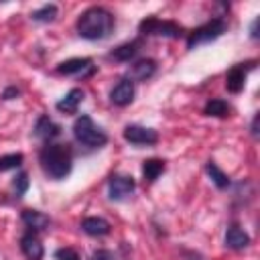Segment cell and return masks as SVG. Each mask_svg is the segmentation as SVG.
I'll return each mask as SVG.
<instances>
[{"label": "cell", "instance_id": "1", "mask_svg": "<svg viewBox=\"0 0 260 260\" xmlns=\"http://www.w3.org/2000/svg\"><path fill=\"white\" fill-rule=\"evenodd\" d=\"M77 35L87 41H102L114 30V14L104 6H91L83 10L75 22Z\"/></svg>", "mask_w": 260, "mask_h": 260}, {"label": "cell", "instance_id": "2", "mask_svg": "<svg viewBox=\"0 0 260 260\" xmlns=\"http://www.w3.org/2000/svg\"><path fill=\"white\" fill-rule=\"evenodd\" d=\"M39 162L43 173L53 179V181H61L71 173L73 167V156H71V148L67 144H55V142H47L41 152H39Z\"/></svg>", "mask_w": 260, "mask_h": 260}, {"label": "cell", "instance_id": "3", "mask_svg": "<svg viewBox=\"0 0 260 260\" xmlns=\"http://www.w3.org/2000/svg\"><path fill=\"white\" fill-rule=\"evenodd\" d=\"M73 136L77 142L89 148H100L108 142V134L89 118V116H79L73 122Z\"/></svg>", "mask_w": 260, "mask_h": 260}, {"label": "cell", "instance_id": "4", "mask_svg": "<svg viewBox=\"0 0 260 260\" xmlns=\"http://www.w3.org/2000/svg\"><path fill=\"white\" fill-rule=\"evenodd\" d=\"M228 28V22L223 18H211L209 22L201 24L199 28H195L193 32H189L187 37V47L189 49H195L199 45H207L215 39H219Z\"/></svg>", "mask_w": 260, "mask_h": 260}, {"label": "cell", "instance_id": "5", "mask_svg": "<svg viewBox=\"0 0 260 260\" xmlns=\"http://www.w3.org/2000/svg\"><path fill=\"white\" fill-rule=\"evenodd\" d=\"M138 30L142 35H154V37H167V39H179L183 28L173 20H160L156 16H148L138 24Z\"/></svg>", "mask_w": 260, "mask_h": 260}, {"label": "cell", "instance_id": "6", "mask_svg": "<svg viewBox=\"0 0 260 260\" xmlns=\"http://www.w3.org/2000/svg\"><path fill=\"white\" fill-rule=\"evenodd\" d=\"M134 187H136V183L130 175L116 173L108 181V195H110L112 201H124L134 193Z\"/></svg>", "mask_w": 260, "mask_h": 260}, {"label": "cell", "instance_id": "7", "mask_svg": "<svg viewBox=\"0 0 260 260\" xmlns=\"http://www.w3.org/2000/svg\"><path fill=\"white\" fill-rule=\"evenodd\" d=\"M124 140L134 144V146H148V144H156L158 142V132L146 126H138V124H128L124 128Z\"/></svg>", "mask_w": 260, "mask_h": 260}, {"label": "cell", "instance_id": "8", "mask_svg": "<svg viewBox=\"0 0 260 260\" xmlns=\"http://www.w3.org/2000/svg\"><path fill=\"white\" fill-rule=\"evenodd\" d=\"M95 71V65L89 57H73L57 65V73L61 75H91Z\"/></svg>", "mask_w": 260, "mask_h": 260}, {"label": "cell", "instance_id": "9", "mask_svg": "<svg viewBox=\"0 0 260 260\" xmlns=\"http://www.w3.org/2000/svg\"><path fill=\"white\" fill-rule=\"evenodd\" d=\"M250 69H254V61L234 65V67L228 71V75H225V87H228V91H232V93H240V91L244 89L246 75H248Z\"/></svg>", "mask_w": 260, "mask_h": 260}, {"label": "cell", "instance_id": "10", "mask_svg": "<svg viewBox=\"0 0 260 260\" xmlns=\"http://www.w3.org/2000/svg\"><path fill=\"white\" fill-rule=\"evenodd\" d=\"M134 81H130L128 77H124V79H120L116 85H114V89L110 91V100H112V104H116V106H120V108H124V106H128L132 100H134Z\"/></svg>", "mask_w": 260, "mask_h": 260}, {"label": "cell", "instance_id": "11", "mask_svg": "<svg viewBox=\"0 0 260 260\" xmlns=\"http://www.w3.org/2000/svg\"><path fill=\"white\" fill-rule=\"evenodd\" d=\"M20 250L26 256V260H43V256H45V248L35 232H26L20 238Z\"/></svg>", "mask_w": 260, "mask_h": 260}, {"label": "cell", "instance_id": "12", "mask_svg": "<svg viewBox=\"0 0 260 260\" xmlns=\"http://www.w3.org/2000/svg\"><path fill=\"white\" fill-rule=\"evenodd\" d=\"M156 71V61L154 59H138L136 63L130 65L128 69V79L130 81H146L152 77Z\"/></svg>", "mask_w": 260, "mask_h": 260}, {"label": "cell", "instance_id": "13", "mask_svg": "<svg viewBox=\"0 0 260 260\" xmlns=\"http://www.w3.org/2000/svg\"><path fill=\"white\" fill-rule=\"evenodd\" d=\"M32 132H35L37 138H41V140H45V142H51L53 138H57V136L61 134V126L55 124L49 116H41V118L37 120Z\"/></svg>", "mask_w": 260, "mask_h": 260}, {"label": "cell", "instance_id": "14", "mask_svg": "<svg viewBox=\"0 0 260 260\" xmlns=\"http://www.w3.org/2000/svg\"><path fill=\"white\" fill-rule=\"evenodd\" d=\"M22 223L30 230V232H43L51 225V219L47 213L39 211V209H24L22 211Z\"/></svg>", "mask_w": 260, "mask_h": 260}, {"label": "cell", "instance_id": "15", "mask_svg": "<svg viewBox=\"0 0 260 260\" xmlns=\"http://www.w3.org/2000/svg\"><path fill=\"white\" fill-rule=\"evenodd\" d=\"M225 246L230 250H244L250 246V236L240 228V225H230L225 232Z\"/></svg>", "mask_w": 260, "mask_h": 260}, {"label": "cell", "instance_id": "16", "mask_svg": "<svg viewBox=\"0 0 260 260\" xmlns=\"http://www.w3.org/2000/svg\"><path fill=\"white\" fill-rule=\"evenodd\" d=\"M81 100H83V91H81L79 87H73V89H69L55 106H57V110L63 112V114H75L77 108H79V104H81Z\"/></svg>", "mask_w": 260, "mask_h": 260}, {"label": "cell", "instance_id": "17", "mask_svg": "<svg viewBox=\"0 0 260 260\" xmlns=\"http://www.w3.org/2000/svg\"><path fill=\"white\" fill-rule=\"evenodd\" d=\"M81 230L87 234V236H108L110 234V221H106L104 217H85L81 221Z\"/></svg>", "mask_w": 260, "mask_h": 260}, {"label": "cell", "instance_id": "18", "mask_svg": "<svg viewBox=\"0 0 260 260\" xmlns=\"http://www.w3.org/2000/svg\"><path fill=\"white\" fill-rule=\"evenodd\" d=\"M138 49H140V41H138V39H134V41H128V43H122L120 47H116L108 57H110V59H114V61L126 63V61H130V59L138 53Z\"/></svg>", "mask_w": 260, "mask_h": 260}, {"label": "cell", "instance_id": "19", "mask_svg": "<svg viewBox=\"0 0 260 260\" xmlns=\"http://www.w3.org/2000/svg\"><path fill=\"white\" fill-rule=\"evenodd\" d=\"M162 173H165V160H160V158H148V160L142 162V177H144V181L154 183Z\"/></svg>", "mask_w": 260, "mask_h": 260}, {"label": "cell", "instance_id": "20", "mask_svg": "<svg viewBox=\"0 0 260 260\" xmlns=\"http://www.w3.org/2000/svg\"><path fill=\"white\" fill-rule=\"evenodd\" d=\"M203 114L205 116H213V118H225L230 114V104L225 100H221V98H213V100H209L205 104Z\"/></svg>", "mask_w": 260, "mask_h": 260}, {"label": "cell", "instance_id": "21", "mask_svg": "<svg viewBox=\"0 0 260 260\" xmlns=\"http://www.w3.org/2000/svg\"><path fill=\"white\" fill-rule=\"evenodd\" d=\"M205 171H207V175L211 177V181L215 183V187H217V189H225V187H230V177H228V175H225V173H223L215 162H211V160H209V162L205 165Z\"/></svg>", "mask_w": 260, "mask_h": 260}, {"label": "cell", "instance_id": "22", "mask_svg": "<svg viewBox=\"0 0 260 260\" xmlns=\"http://www.w3.org/2000/svg\"><path fill=\"white\" fill-rule=\"evenodd\" d=\"M57 6L55 4H45V6H41V8H37V10H32V14H30V18L35 20V22H53L55 18H57Z\"/></svg>", "mask_w": 260, "mask_h": 260}, {"label": "cell", "instance_id": "23", "mask_svg": "<svg viewBox=\"0 0 260 260\" xmlns=\"http://www.w3.org/2000/svg\"><path fill=\"white\" fill-rule=\"evenodd\" d=\"M22 160H24V156L20 152H10V154L0 156V173L10 171V169H18L22 165Z\"/></svg>", "mask_w": 260, "mask_h": 260}, {"label": "cell", "instance_id": "24", "mask_svg": "<svg viewBox=\"0 0 260 260\" xmlns=\"http://www.w3.org/2000/svg\"><path fill=\"white\" fill-rule=\"evenodd\" d=\"M12 189L16 191V195H18V197L26 193V189H28V175H26L24 171H22V173H18V175L12 179Z\"/></svg>", "mask_w": 260, "mask_h": 260}, {"label": "cell", "instance_id": "25", "mask_svg": "<svg viewBox=\"0 0 260 260\" xmlns=\"http://www.w3.org/2000/svg\"><path fill=\"white\" fill-rule=\"evenodd\" d=\"M55 260H79V254L73 248H59L55 252Z\"/></svg>", "mask_w": 260, "mask_h": 260}, {"label": "cell", "instance_id": "26", "mask_svg": "<svg viewBox=\"0 0 260 260\" xmlns=\"http://www.w3.org/2000/svg\"><path fill=\"white\" fill-rule=\"evenodd\" d=\"M91 260H118V258L110 250H95L93 256H91Z\"/></svg>", "mask_w": 260, "mask_h": 260}, {"label": "cell", "instance_id": "27", "mask_svg": "<svg viewBox=\"0 0 260 260\" xmlns=\"http://www.w3.org/2000/svg\"><path fill=\"white\" fill-rule=\"evenodd\" d=\"M18 93H20V91H18L16 87H6L4 93H2V98H4V100H14Z\"/></svg>", "mask_w": 260, "mask_h": 260}, {"label": "cell", "instance_id": "28", "mask_svg": "<svg viewBox=\"0 0 260 260\" xmlns=\"http://www.w3.org/2000/svg\"><path fill=\"white\" fill-rule=\"evenodd\" d=\"M258 120H260V114H256V116H254L252 126H250V130H252V136H254V138H258Z\"/></svg>", "mask_w": 260, "mask_h": 260}, {"label": "cell", "instance_id": "29", "mask_svg": "<svg viewBox=\"0 0 260 260\" xmlns=\"http://www.w3.org/2000/svg\"><path fill=\"white\" fill-rule=\"evenodd\" d=\"M250 37L252 39H258V18H254L252 24H250Z\"/></svg>", "mask_w": 260, "mask_h": 260}]
</instances>
